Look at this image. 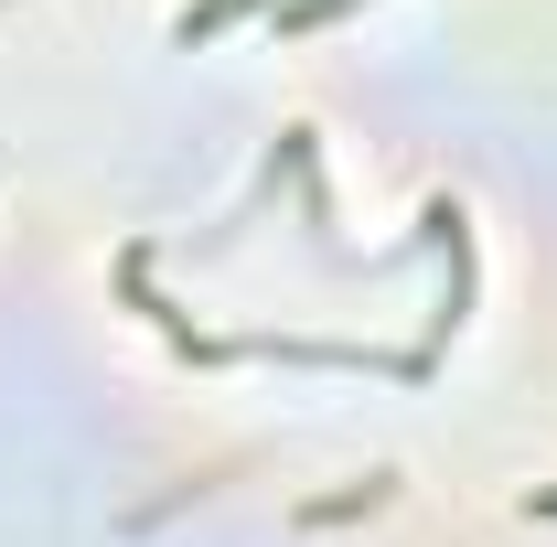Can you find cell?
<instances>
[{"label":"cell","mask_w":557,"mask_h":547,"mask_svg":"<svg viewBox=\"0 0 557 547\" xmlns=\"http://www.w3.org/2000/svg\"><path fill=\"white\" fill-rule=\"evenodd\" d=\"M547 505H557V494H547Z\"/></svg>","instance_id":"cell-1"}]
</instances>
